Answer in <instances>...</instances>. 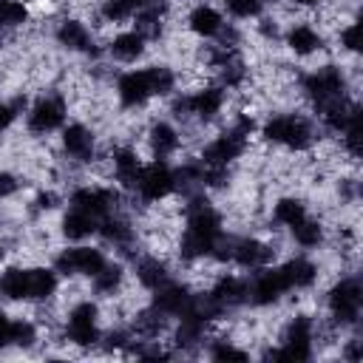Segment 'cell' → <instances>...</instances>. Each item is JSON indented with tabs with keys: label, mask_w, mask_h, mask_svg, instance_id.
<instances>
[{
	"label": "cell",
	"mask_w": 363,
	"mask_h": 363,
	"mask_svg": "<svg viewBox=\"0 0 363 363\" xmlns=\"http://www.w3.org/2000/svg\"><path fill=\"white\" fill-rule=\"evenodd\" d=\"M312 213V204L306 196L289 190V193H278L269 204V224L275 233H286L295 224H301L306 216Z\"/></svg>",
	"instance_id": "ac0fdd59"
},
{
	"label": "cell",
	"mask_w": 363,
	"mask_h": 363,
	"mask_svg": "<svg viewBox=\"0 0 363 363\" xmlns=\"http://www.w3.org/2000/svg\"><path fill=\"white\" fill-rule=\"evenodd\" d=\"M360 315H363V284L357 278V272H337L320 295V318L340 329H357L360 326Z\"/></svg>",
	"instance_id": "3957f363"
},
{
	"label": "cell",
	"mask_w": 363,
	"mask_h": 363,
	"mask_svg": "<svg viewBox=\"0 0 363 363\" xmlns=\"http://www.w3.org/2000/svg\"><path fill=\"white\" fill-rule=\"evenodd\" d=\"M23 187H26V179L20 176V170L0 164V207L14 201L23 193Z\"/></svg>",
	"instance_id": "cb8c5ba5"
},
{
	"label": "cell",
	"mask_w": 363,
	"mask_h": 363,
	"mask_svg": "<svg viewBox=\"0 0 363 363\" xmlns=\"http://www.w3.org/2000/svg\"><path fill=\"white\" fill-rule=\"evenodd\" d=\"M281 45L295 62H309L326 54L329 34L318 26V20H289L281 31Z\"/></svg>",
	"instance_id": "8fae6325"
},
{
	"label": "cell",
	"mask_w": 363,
	"mask_h": 363,
	"mask_svg": "<svg viewBox=\"0 0 363 363\" xmlns=\"http://www.w3.org/2000/svg\"><path fill=\"white\" fill-rule=\"evenodd\" d=\"M111 252L99 241H82V244H62L60 250L51 252V267L60 272L62 281H91Z\"/></svg>",
	"instance_id": "52a82bcc"
},
{
	"label": "cell",
	"mask_w": 363,
	"mask_h": 363,
	"mask_svg": "<svg viewBox=\"0 0 363 363\" xmlns=\"http://www.w3.org/2000/svg\"><path fill=\"white\" fill-rule=\"evenodd\" d=\"M275 264H278V269H281V275H284V281H286L292 295L312 292L323 278V267L318 264V258L312 252H298L295 250L289 255H281Z\"/></svg>",
	"instance_id": "9a60e30c"
},
{
	"label": "cell",
	"mask_w": 363,
	"mask_h": 363,
	"mask_svg": "<svg viewBox=\"0 0 363 363\" xmlns=\"http://www.w3.org/2000/svg\"><path fill=\"white\" fill-rule=\"evenodd\" d=\"M23 130L31 139H51L71 119V99L60 88H43L28 96L23 108Z\"/></svg>",
	"instance_id": "277c9868"
},
{
	"label": "cell",
	"mask_w": 363,
	"mask_h": 363,
	"mask_svg": "<svg viewBox=\"0 0 363 363\" xmlns=\"http://www.w3.org/2000/svg\"><path fill=\"white\" fill-rule=\"evenodd\" d=\"M142 153L145 159H164V162H176L179 153H184L187 147V139H184V130L182 125L173 119V116H150L142 128Z\"/></svg>",
	"instance_id": "30bf717a"
},
{
	"label": "cell",
	"mask_w": 363,
	"mask_h": 363,
	"mask_svg": "<svg viewBox=\"0 0 363 363\" xmlns=\"http://www.w3.org/2000/svg\"><path fill=\"white\" fill-rule=\"evenodd\" d=\"M329 43L335 45L340 60H349V62L357 60L360 57V20L349 17L340 26H335L332 34H329Z\"/></svg>",
	"instance_id": "44dd1931"
},
{
	"label": "cell",
	"mask_w": 363,
	"mask_h": 363,
	"mask_svg": "<svg viewBox=\"0 0 363 363\" xmlns=\"http://www.w3.org/2000/svg\"><path fill=\"white\" fill-rule=\"evenodd\" d=\"M57 147L60 156L68 162V167H79V170H88L105 150L96 128L88 119H74V116L60 128Z\"/></svg>",
	"instance_id": "8992f818"
},
{
	"label": "cell",
	"mask_w": 363,
	"mask_h": 363,
	"mask_svg": "<svg viewBox=\"0 0 363 363\" xmlns=\"http://www.w3.org/2000/svg\"><path fill=\"white\" fill-rule=\"evenodd\" d=\"M14 349V315L0 303V354Z\"/></svg>",
	"instance_id": "d4e9b609"
},
{
	"label": "cell",
	"mask_w": 363,
	"mask_h": 363,
	"mask_svg": "<svg viewBox=\"0 0 363 363\" xmlns=\"http://www.w3.org/2000/svg\"><path fill=\"white\" fill-rule=\"evenodd\" d=\"M216 3L221 6L230 23H255L267 11L264 0H216Z\"/></svg>",
	"instance_id": "7402d4cb"
},
{
	"label": "cell",
	"mask_w": 363,
	"mask_h": 363,
	"mask_svg": "<svg viewBox=\"0 0 363 363\" xmlns=\"http://www.w3.org/2000/svg\"><path fill=\"white\" fill-rule=\"evenodd\" d=\"M179 196V176H176V162L164 159H145L128 199L139 201L142 207H159L170 199Z\"/></svg>",
	"instance_id": "5b68a950"
},
{
	"label": "cell",
	"mask_w": 363,
	"mask_h": 363,
	"mask_svg": "<svg viewBox=\"0 0 363 363\" xmlns=\"http://www.w3.org/2000/svg\"><path fill=\"white\" fill-rule=\"evenodd\" d=\"M182 28L196 43H218L221 34L230 28V20H227V14L221 11V6L216 0H193L184 9Z\"/></svg>",
	"instance_id": "4fadbf2b"
},
{
	"label": "cell",
	"mask_w": 363,
	"mask_h": 363,
	"mask_svg": "<svg viewBox=\"0 0 363 363\" xmlns=\"http://www.w3.org/2000/svg\"><path fill=\"white\" fill-rule=\"evenodd\" d=\"M250 281V295H247V306L255 309V312H272V309H281L286 301H289V286L278 269V264H269V267H261L255 272L247 275Z\"/></svg>",
	"instance_id": "7c38bea8"
},
{
	"label": "cell",
	"mask_w": 363,
	"mask_h": 363,
	"mask_svg": "<svg viewBox=\"0 0 363 363\" xmlns=\"http://www.w3.org/2000/svg\"><path fill=\"white\" fill-rule=\"evenodd\" d=\"M0 88H3V68H0Z\"/></svg>",
	"instance_id": "83f0119b"
},
{
	"label": "cell",
	"mask_w": 363,
	"mask_h": 363,
	"mask_svg": "<svg viewBox=\"0 0 363 363\" xmlns=\"http://www.w3.org/2000/svg\"><path fill=\"white\" fill-rule=\"evenodd\" d=\"M150 40L136 28V26H122V28H113L105 43H102V57L111 62V65H122V68H130V65H142L150 54Z\"/></svg>",
	"instance_id": "5bb4252c"
},
{
	"label": "cell",
	"mask_w": 363,
	"mask_h": 363,
	"mask_svg": "<svg viewBox=\"0 0 363 363\" xmlns=\"http://www.w3.org/2000/svg\"><path fill=\"white\" fill-rule=\"evenodd\" d=\"M28 96L26 94H14V96H0V136H6L23 116Z\"/></svg>",
	"instance_id": "603a6c76"
},
{
	"label": "cell",
	"mask_w": 363,
	"mask_h": 363,
	"mask_svg": "<svg viewBox=\"0 0 363 363\" xmlns=\"http://www.w3.org/2000/svg\"><path fill=\"white\" fill-rule=\"evenodd\" d=\"M255 136L261 145L275 147V150L289 153V156H306L323 139L315 116L309 113V108H301V105H289V108L264 113L258 119Z\"/></svg>",
	"instance_id": "6da1fadb"
},
{
	"label": "cell",
	"mask_w": 363,
	"mask_h": 363,
	"mask_svg": "<svg viewBox=\"0 0 363 363\" xmlns=\"http://www.w3.org/2000/svg\"><path fill=\"white\" fill-rule=\"evenodd\" d=\"M284 235H286V241H289L292 247H298V252H312V255H318L320 250L329 247V224H326V218L318 216V213H309L301 224H295V227L286 230Z\"/></svg>",
	"instance_id": "d6986e66"
},
{
	"label": "cell",
	"mask_w": 363,
	"mask_h": 363,
	"mask_svg": "<svg viewBox=\"0 0 363 363\" xmlns=\"http://www.w3.org/2000/svg\"><path fill=\"white\" fill-rule=\"evenodd\" d=\"M34 23L31 0H0V37H14Z\"/></svg>",
	"instance_id": "ffe728a7"
},
{
	"label": "cell",
	"mask_w": 363,
	"mask_h": 363,
	"mask_svg": "<svg viewBox=\"0 0 363 363\" xmlns=\"http://www.w3.org/2000/svg\"><path fill=\"white\" fill-rule=\"evenodd\" d=\"M99 233V218H94L91 213L65 204L57 213V238L62 244H82V241H96Z\"/></svg>",
	"instance_id": "e0dca14e"
},
{
	"label": "cell",
	"mask_w": 363,
	"mask_h": 363,
	"mask_svg": "<svg viewBox=\"0 0 363 363\" xmlns=\"http://www.w3.org/2000/svg\"><path fill=\"white\" fill-rule=\"evenodd\" d=\"M102 332H105V303L99 298L88 292L62 303L57 340H62L68 349L91 352L102 343Z\"/></svg>",
	"instance_id": "7a4b0ae2"
},
{
	"label": "cell",
	"mask_w": 363,
	"mask_h": 363,
	"mask_svg": "<svg viewBox=\"0 0 363 363\" xmlns=\"http://www.w3.org/2000/svg\"><path fill=\"white\" fill-rule=\"evenodd\" d=\"M0 230H3V213H0Z\"/></svg>",
	"instance_id": "f1b7e54d"
},
{
	"label": "cell",
	"mask_w": 363,
	"mask_h": 363,
	"mask_svg": "<svg viewBox=\"0 0 363 363\" xmlns=\"http://www.w3.org/2000/svg\"><path fill=\"white\" fill-rule=\"evenodd\" d=\"M51 43L68 57H82V60H99L102 57L99 31L82 14L57 17V23L51 26Z\"/></svg>",
	"instance_id": "9c48e42d"
},
{
	"label": "cell",
	"mask_w": 363,
	"mask_h": 363,
	"mask_svg": "<svg viewBox=\"0 0 363 363\" xmlns=\"http://www.w3.org/2000/svg\"><path fill=\"white\" fill-rule=\"evenodd\" d=\"M284 3L295 11H318L323 6V0H284Z\"/></svg>",
	"instance_id": "484cf974"
},
{
	"label": "cell",
	"mask_w": 363,
	"mask_h": 363,
	"mask_svg": "<svg viewBox=\"0 0 363 363\" xmlns=\"http://www.w3.org/2000/svg\"><path fill=\"white\" fill-rule=\"evenodd\" d=\"M111 91H113L116 108L125 111V113H142V111H147L153 102H159L147 62L130 65V68H119V71L111 77Z\"/></svg>",
	"instance_id": "ba28073f"
},
{
	"label": "cell",
	"mask_w": 363,
	"mask_h": 363,
	"mask_svg": "<svg viewBox=\"0 0 363 363\" xmlns=\"http://www.w3.org/2000/svg\"><path fill=\"white\" fill-rule=\"evenodd\" d=\"M128 281H130V267H128V261L119 258V255H111V258L105 261V267H102L91 281H85V286H88V292H91L94 298H99L102 303H108V301H116V298L128 289Z\"/></svg>",
	"instance_id": "2e32d148"
},
{
	"label": "cell",
	"mask_w": 363,
	"mask_h": 363,
	"mask_svg": "<svg viewBox=\"0 0 363 363\" xmlns=\"http://www.w3.org/2000/svg\"><path fill=\"white\" fill-rule=\"evenodd\" d=\"M40 3H48V6L60 9V6H68V3H74V0H40Z\"/></svg>",
	"instance_id": "4316f807"
}]
</instances>
